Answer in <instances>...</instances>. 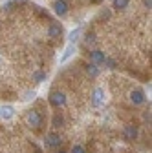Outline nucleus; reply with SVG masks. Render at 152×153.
Returning a JSON list of instances; mask_svg holds the SVG:
<instances>
[{
    "label": "nucleus",
    "mask_w": 152,
    "mask_h": 153,
    "mask_svg": "<svg viewBox=\"0 0 152 153\" xmlns=\"http://www.w3.org/2000/svg\"><path fill=\"white\" fill-rule=\"evenodd\" d=\"M26 122H28V126H31L33 129H39V128L42 126V115L37 111V109H29V111L26 113Z\"/></svg>",
    "instance_id": "f257e3e1"
},
{
    "label": "nucleus",
    "mask_w": 152,
    "mask_h": 153,
    "mask_svg": "<svg viewBox=\"0 0 152 153\" xmlns=\"http://www.w3.org/2000/svg\"><path fill=\"white\" fill-rule=\"evenodd\" d=\"M68 9H70V6H68L66 0H55V2H53V11H55V15L66 16V15H68Z\"/></svg>",
    "instance_id": "f03ea898"
},
{
    "label": "nucleus",
    "mask_w": 152,
    "mask_h": 153,
    "mask_svg": "<svg viewBox=\"0 0 152 153\" xmlns=\"http://www.w3.org/2000/svg\"><path fill=\"white\" fill-rule=\"evenodd\" d=\"M103 104H105V91L101 88H96L93 93H92V106L93 108H99Z\"/></svg>",
    "instance_id": "7ed1b4c3"
},
{
    "label": "nucleus",
    "mask_w": 152,
    "mask_h": 153,
    "mask_svg": "<svg viewBox=\"0 0 152 153\" xmlns=\"http://www.w3.org/2000/svg\"><path fill=\"white\" fill-rule=\"evenodd\" d=\"M50 104H51V106H55V108L64 106V104H66V97H64V93H61V91H53V93L50 95Z\"/></svg>",
    "instance_id": "20e7f679"
},
{
    "label": "nucleus",
    "mask_w": 152,
    "mask_h": 153,
    "mask_svg": "<svg viewBox=\"0 0 152 153\" xmlns=\"http://www.w3.org/2000/svg\"><path fill=\"white\" fill-rule=\"evenodd\" d=\"M62 24H59V22H50V26H48V36L50 38H59L61 35H62Z\"/></svg>",
    "instance_id": "39448f33"
},
{
    "label": "nucleus",
    "mask_w": 152,
    "mask_h": 153,
    "mask_svg": "<svg viewBox=\"0 0 152 153\" xmlns=\"http://www.w3.org/2000/svg\"><path fill=\"white\" fill-rule=\"evenodd\" d=\"M130 100H132V104L134 106H141V104H145V91L143 89H132V93H130Z\"/></svg>",
    "instance_id": "423d86ee"
},
{
    "label": "nucleus",
    "mask_w": 152,
    "mask_h": 153,
    "mask_svg": "<svg viewBox=\"0 0 152 153\" xmlns=\"http://www.w3.org/2000/svg\"><path fill=\"white\" fill-rule=\"evenodd\" d=\"M123 137H125V140H126V142H132V140H136V137H138V126H132V124L125 126Z\"/></svg>",
    "instance_id": "0eeeda50"
},
{
    "label": "nucleus",
    "mask_w": 152,
    "mask_h": 153,
    "mask_svg": "<svg viewBox=\"0 0 152 153\" xmlns=\"http://www.w3.org/2000/svg\"><path fill=\"white\" fill-rule=\"evenodd\" d=\"M61 135L59 133H48L46 135V148H59L61 146Z\"/></svg>",
    "instance_id": "6e6552de"
},
{
    "label": "nucleus",
    "mask_w": 152,
    "mask_h": 153,
    "mask_svg": "<svg viewBox=\"0 0 152 153\" xmlns=\"http://www.w3.org/2000/svg\"><path fill=\"white\" fill-rule=\"evenodd\" d=\"M105 56H106V55H105L101 49H93V51H90V59H92V62H93V64H97V66L103 64Z\"/></svg>",
    "instance_id": "1a4fd4ad"
},
{
    "label": "nucleus",
    "mask_w": 152,
    "mask_h": 153,
    "mask_svg": "<svg viewBox=\"0 0 152 153\" xmlns=\"http://www.w3.org/2000/svg\"><path fill=\"white\" fill-rule=\"evenodd\" d=\"M13 115H15V108L13 106H2V108H0V119L9 120Z\"/></svg>",
    "instance_id": "9d476101"
},
{
    "label": "nucleus",
    "mask_w": 152,
    "mask_h": 153,
    "mask_svg": "<svg viewBox=\"0 0 152 153\" xmlns=\"http://www.w3.org/2000/svg\"><path fill=\"white\" fill-rule=\"evenodd\" d=\"M73 53H75V44H68V48L64 49V55L61 56V62L64 64L68 59H71V56H73Z\"/></svg>",
    "instance_id": "9b49d317"
},
{
    "label": "nucleus",
    "mask_w": 152,
    "mask_h": 153,
    "mask_svg": "<svg viewBox=\"0 0 152 153\" xmlns=\"http://www.w3.org/2000/svg\"><path fill=\"white\" fill-rule=\"evenodd\" d=\"M128 4H130V0H112V7H114V9H117V11L126 9Z\"/></svg>",
    "instance_id": "f8f14e48"
},
{
    "label": "nucleus",
    "mask_w": 152,
    "mask_h": 153,
    "mask_svg": "<svg viewBox=\"0 0 152 153\" xmlns=\"http://www.w3.org/2000/svg\"><path fill=\"white\" fill-rule=\"evenodd\" d=\"M86 73L92 76V79H96V76H99V68H97V64H88L86 66Z\"/></svg>",
    "instance_id": "ddd939ff"
},
{
    "label": "nucleus",
    "mask_w": 152,
    "mask_h": 153,
    "mask_svg": "<svg viewBox=\"0 0 152 153\" xmlns=\"http://www.w3.org/2000/svg\"><path fill=\"white\" fill-rule=\"evenodd\" d=\"M53 128H61L62 124H64V117H62V115H61V111H57L55 113V117H53Z\"/></svg>",
    "instance_id": "4468645a"
},
{
    "label": "nucleus",
    "mask_w": 152,
    "mask_h": 153,
    "mask_svg": "<svg viewBox=\"0 0 152 153\" xmlns=\"http://www.w3.org/2000/svg\"><path fill=\"white\" fill-rule=\"evenodd\" d=\"M79 35H81V27H77V29H73L70 35H68V40H70V44H75L79 40Z\"/></svg>",
    "instance_id": "2eb2a0df"
},
{
    "label": "nucleus",
    "mask_w": 152,
    "mask_h": 153,
    "mask_svg": "<svg viewBox=\"0 0 152 153\" xmlns=\"http://www.w3.org/2000/svg\"><path fill=\"white\" fill-rule=\"evenodd\" d=\"M33 79H35L37 84H41V82L46 79V73H42V71H35V73H33Z\"/></svg>",
    "instance_id": "dca6fc26"
},
{
    "label": "nucleus",
    "mask_w": 152,
    "mask_h": 153,
    "mask_svg": "<svg viewBox=\"0 0 152 153\" xmlns=\"http://www.w3.org/2000/svg\"><path fill=\"white\" fill-rule=\"evenodd\" d=\"M103 64H105L108 69H116V68H117V66H116V60H114V59H108V56H105Z\"/></svg>",
    "instance_id": "f3484780"
},
{
    "label": "nucleus",
    "mask_w": 152,
    "mask_h": 153,
    "mask_svg": "<svg viewBox=\"0 0 152 153\" xmlns=\"http://www.w3.org/2000/svg\"><path fill=\"white\" fill-rule=\"evenodd\" d=\"M71 153H86V149H84L81 144H75V146L71 148Z\"/></svg>",
    "instance_id": "a211bd4d"
},
{
    "label": "nucleus",
    "mask_w": 152,
    "mask_h": 153,
    "mask_svg": "<svg viewBox=\"0 0 152 153\" xmlns=\"http://www.w3.org/2000/svg\"><path fill=\"white\" fill-rule=\"evenodd\" d=\"M86 44L90 46V44H96V35H93V33H88L86 35Z\"/></svg>",
    "instance_id": "6ab92c4d"
},
{
    "label": "nucleus",
    "mask_w": 152,
    "mask_h": 153,
    "mask_svg": "<svg viewBox=\"0 0 152 153\" xmlns=\"http://www.w3.org/2000/svg\"><path fill=\"white\" fill-rule=\"evenodd\" d=\"M33 97H35V91H28L24 99H26V100H29V99H33Z\"/></svg>",
    "instance_id": "aec40b11"
},
{
    "label": "nucleus",
    "mask_w": 152,
    "mask_h": 153,
    "mask_svg": "<svg viewBox=\"0 0 152 153\" xmlns=\"http://www.w3.org/2000/svg\"><path fill=\"white\" fill-rule=\"evenodd\" d=\"M143 4H145V7H148V9H150V6H152L150 0H143Z\"/></svg>",
    "instance_id": "412c9836"
},
{
    "label": "nucleus",
    "mask_w": 152,
    "mask_h": 153,
    "mask_svg": "<svg viewBox=\"0 0 152 153\" xmlns=\"http://www.w3.org/2000/svg\"><path fill=\"white\" fill-rule=\"evenodd\" d=\"M59 153H66V151H59Z\"/></svg>",
    "instance_id": "4be33fe9"
}]
</instances>
